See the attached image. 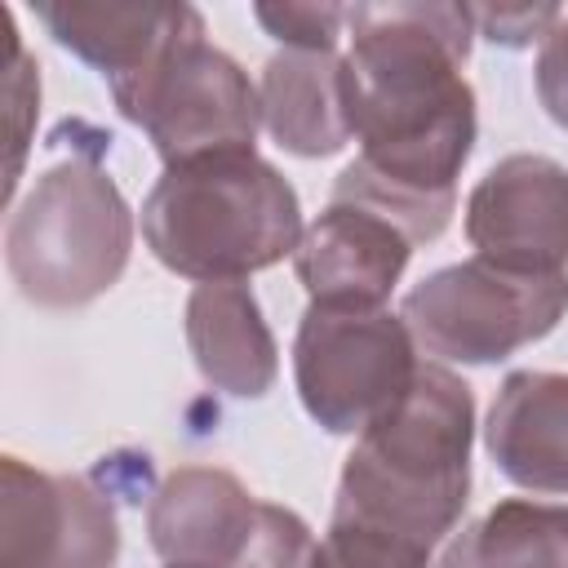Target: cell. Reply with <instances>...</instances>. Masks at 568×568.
<instances>
[{
  "label": "cell",
  "mask_w": 568,
  "mask_h": 568,
  "mask_svg": "<svg viewBox=\"0 0 568 568\" xmlns=\"http://www.w3.org/2000/svg\"><path fill=\"white\" fill-rule=\"evenodd\" d=\"M342 58V106L359 160L337 182V204L395 222L413 244L435 240L475 146V93L462 75L470 4H355Z\"/></svg>",
  "instance_id": "cell-1"
},
{
  "label": "cell",
  "mask_w": 568,
  "mask_h": 568,
  "mask_svg": "<svg viewBox=\"0 0 568 568\" xmlns=\"http://www.w3.org/2000/svg\"><path fill=\"white\" fill-rule=\"evenodd\" d=\"M475 395L444 364H422L408 395L359 430L315 568H430L470 493Z\"/></svg>",
  "instance_id": "cell-2"
},
{
  "label": "cell",
  "mask_w": 568,
  "mask_h": 568,
  "mask_svg": "<svg viewBox=\"0 0 568 568\" xmlns=\"http://www.w3.org/2000/svg\"><path fill=\"white\" fill-rule=\"evenodd\" d=\"M151 253L200 284L244 280L297 253L302 204L253 146L164 164L142 204Z\"/></svg>",
  "instance_id": "cell-3"
},
{
  "label": "cell",
  "mask_w": 568,
  "mask_h": 568,
  "mask_svg": "<svg viewBox=\"0 0 568 568\" xmlns=\"http://www.w3.org/2000/svg\"><path fill=\"white\" fill-rule=\"evenodd\" d=\"M133 217L98 160H62L9 217L4 262L36 306L71 311L102 297L129 266Z\"/></svg>",
  "instance_id": "cell-4"
},
{
  "label": "cell",
  "mask_w": 568,
  "mask_h": 568,
  "mask_svg": "<svg viewBox=\"0 0 568 568\" xmlns=\"http://www.w3.org/2000/svg\"><path fill=\"white\" fill-rule=\"evenodd\" d=\"M564 311L568 271L519 275L470 257L426 275L404 297L399 320L408 324L417 351L444 364H493L546 337L564 320Z\"/></svg>",
  "instance_id": "cell-5"
},
{
  "label": "cell",
  "mask_w": 568,
  "mask_h": 568,
  "mask_svg": "<svg viewBox=\"0 0 568 568\" xmlns=\"http://www.w3.org/2000/svg\"><path fill=\"white\" fill-rule=\"evenodd\" d=\"M417 342L408 324L382 306H311L293 342V377L302 408L333 435H359L390 413L417 377Z\"/></svg>",
  "instance_id": "cell-6"
},
{
  "label": "cell",
  "mask_w": 568,
  "mask_h": 568,
  "mask_svg": "<svg viewBox=\"0 0 568 568\" xmlns=\"http://www.w3.org/2000/svg\"><path fill=\"white\" fill-rule=\"evenodd\" d=\"M124 120H133L164 164L195 155L244 151L262 124V98L240 62L204 40V31L178 40L155 67L111 84Z\"/></svg>",
  "instance_id": "cell-7"
},
{
  "label": "cell",
  "mask_w": 568,
  "mask_h": 568,
  "mask_svg": "<svg viewBox=\"0 0 568 568\" xmlns=\"http://www.w3.org/2000/svg\"><path fill=\"white\" fill-rule=\"evenodd\" d=\"M0 568H115L120 524L89 479L4 457Z\"/></svg>",
  "instance_id": "cell-8"
},
{
  "label": "cell",
  "mask_w": 568,
  "mask_h": 568,
  "mask_svg": "<svg viewBox=\"0 0 568 568\" xmlns=\"http://www.w3.org/2000/svg\"><path fill=\"white\" fill-rule=\"evenodd\" d=\"M475 257L519 275H564L568 266V169L550 155L497 160L466 200Z\"/></svg>",
  "instance_id": "cell-9"
},
{
  "label": "cell",
  "mask_w": 568,
  "mask_h": 568,
  "mask_svg": "<svg viewBox=\"0 0 568 568\" xmlns=\"http://www.w3.org/2000/svg\"><path fill=\"white\" fill-rule=\"evenodd\" d=\"M408 253H413V240L395 222L359 204L333 200L302 231L293 266H297L302 288L311 293V306L373 311L399 284Z\"/></svg>",
  "instance_id": "cell-10"
},
{
  "label": "cell",
  "mask_w": 568,
  "mask_h": 568,
  "mask_svg": "<svg viewBox=\"0 0 568 568\" xmlns=\"http://www.w3.org/2000/svg\"><path fill=\"white\" fill-rule=\"evenodd\" d=\"M257 519V497L217 466L173 470L146 510V532L160 559L231 568Z\"/></svg>",
  "instance_id": "cell-11"
},
{
  "label": "cell",
  "mask_w": 568,
  "mask_h": 568,
  "mask_svg": "<svg viewBox=\"0 0 568 568\" xmlns=\"http://www.w3.org/2000/svg\"><path fill=\"white\" fill-rule=\"evenodd\" d=\"M36 18L75 58L98 67L106 84L133 80L155 67L178 40L204 31L191 4H40Z\"/></svg>",
  "instance_id": "cell-12"
},
{
  "label": "cell",
  "mask_w": 568,
  "mask_h": 568,
  "mask_svg": "<svg viewBox=\"0 0 568 568\" xmlns=\"http://www.w3.org/2000/svg\"><path fill=\"white\" fill-rule=\"evenodd\" d=\"M488 453L532 493H568V373H510L488 413Z\"/></svg>",
  "instance_id": "cell-13"
},
{
  "label": "cell",
  "mask_w": 568,
  "mask_h": 568,
  "mask_svg": "<svg viewBox=\"0 0 568 568\" xmlns=\"http://www.w3.org/2000/svg\"><path fill=\"white\" fill-rule=\"evenodd\" d=\"M186 342L209 386L235 399H257L271 390L275 368H280L275 337L244 280L195 284L186 302Z\"/></svg>",
  "instance_id": "cell-14"
},
{
  "label": "cell",
  "mask_w": 568,
  "mask_h": 568,
  "mask_svg": "<svg viewBox=\"0 0 568 568\" xmlns=\"http://www.w3.org/2000/svg\"><path fill=\"white\" fill-rule=\"evenodd\" d=\"M262 124L293 155H333L351 142L342 106V58L333 49H284L262 71Z\"/></svg>",
  "instance_id": "cell-15"
},
{
  "label": "cell",
  "mask_w": 568,
  "mask_h": 568,
  "mask_svg": "<svg viewBox=\"0 0 568 568\" xmlns=\"http://www.w3.org/2000/svg\"><path fill=\"white\" fill-rule=\"evenodd\" d=\"M435 568H568V506L497 501L444 546Z\"/></svg>",
  "instance_id": "cell-16"
},
{
  "label": "cell",
  "mask_w": 568,
  "mask_h": 568,
  "mask_svg": "<svg viewBox=\"0 0 568 568\" xmlns=\"http://www.w3.org/2000/svg\"><path fill=\"white\" fill-rule=\"evenodd\" d=\"M315 537L302 515L275 501H257V519L248 541L240 546L231 568H315Z\"/></svg>",
  "instance_id": "cell-17"
},
{
  "label": "cell",
  "mask_w": 568,
  "mask_h": 568,
  "mask_svg": "<svg viewBox=\"0 0 568 568\" xmlns=\"http://www.w3.org/2000/svg\"><path fill=\"white\" fill-rule=\"evenodd\" d=\"M4 102H9V191H4V200H9L13 186H18V173H22L27 133H31V115H36V102H40L36 62L27 58L18 22H13L9 9H4Z\"/></svg>",
  "instance_id": "cell-18"
},
{
  "label": "cell",
  "mask_w": 568,
  "mask_h": 568,
  "mask_svg": "<svg viewBox=\"0 0 568 568\" xmlns=\"http://www.w3.org/2000/svg\"><path fill=\"white\" fill-rule=\"evenodd\" d=\"M257 22L284 49L324 53L337 44V36L346 27V9L342 4H257Z\"/></svg>",
  "instance_id": "cell-19"
},
{
  "label": "cell",
  "mask_w": 568,
  "mask_h": 568,
  "mask_svg": "<svg viewBox=\"0 0 568 568\" xmlns=\"http://www.w3.org/2000/svg\"><path fill=\"white\" fill-rule=\"evenodd\" d=\"M470 22L479 36L519 49V44L546 40V31L559 22V9L555 4H479L470 9Z\"/></svg>",
  "instance_id": "cell-20"
},
{
  "label": "cell",
  "mask_w": 568,
  "mask_h": 568,
  "mask_svg": "<svg viewBox=\"0 0 568 568\" xmlns=\"http://www.w3.org/2000/svg\"><path fill=\"white\" fill-rule=\"evenodd\" d=\"M537 98H541L546 115L559 129H568V13H559V22L541 40V53H537Z\"/></svg>",
  "instance_id": "cell-21"
},
{
  "label": "cell",
  "mask_w": 568,
  "mask_h": 568,
  "mask_svg": "<svg viewBox=\"0 0 568 568\" xmlns=\"http://www.w3.org/2000/svg\"><path fill=\"white\" fill-rule=\"evenodd\" d=\"M169 568H204V564H169Z\"/></svg>",
  "instance_id": "cell-22"
}]
</instances>
